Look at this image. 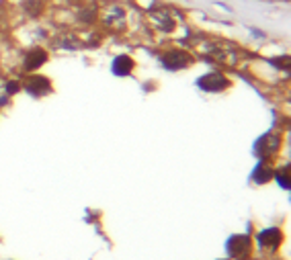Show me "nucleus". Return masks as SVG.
Instances as JSON below:
<instances>
[{
  "mask_svg": "<svg viewBox=\"0 0 291 260\" xmlns=\"http://www.w3.org/2000/svg\"><path fill=\"white\" fill-rule=\"evenodd\" d=\"M162 62H164V66L168 70H180V68H185V66L191 64V55L185 53V52H180V50H173V52L164 53Z\"/></svg>",
  "mask_w": 291,
  "mask_h": 260,
  "instance_id": "nucleus-1",
  "label": "nucleus"
},
{
  "mask_svg": "<svg viewBox=\"0 0 291 260\" xmlns=\"http://www.w3.org/2000/svg\"><path fill=\"white\" fill-rule=\"evenodd\" d=\"M199 86L203 90H209V93H218V90H224L228 86V80L222 74H207L199 80Z\"/></svg>",
  "mask_w": 291,
  "mask_h": 260,
  "instance_id": "nucleus-2",
  "label": "nucleus"
},
{
  "mask_svg": "<svg viewBox=\"0 0 291 260\" xmlns=\"http://www.w3.org/2000/svg\"><path fill=\"white\" fill-rule=\"evenodd\" d=\"M25 86L31 95H45L50 90V80L43 78V76H31V78L25 82Z\"/></svg>",
  "mask_w": 291,
  "mask_h": 260,
  "instance_id": "nucleus-3",
  "label": "nucleus"
},
{
  "mask_svg": "<svg viewBox=\"0 0 291 260\" xmlns=\"http://www.w3.org/2000/svg\"><path fill=\"white\" fill-rule=\"evenodd\" d=\"M45 59H48V53H45L43 50H33V52H29L27 57H25V68L27 70H35L45 62Z\"/></svg>",
  "mask_w": 291,
  "mask_h": 260,
  "instance_id": "nucleus-4",
  "label": "nucleus"
},
{
  "mask_svg": "<svg viewBox=\"0 0 291 260\" xmlns=\"http://www.w3.org/2000/svg\"><path fill=\"white\" fill-rule=\"evenodd\" d=\"M133 70V59L129 55H119L113 62V72L117 76H127Z\"/></svg>",
  "mask_w": 291,
  "mask_h": 260,
  "instance_id": "nucleus-5",
  "label": "nucleus"
},
{
  "mask_svg": "<svg viewBox=\"0 0 291 260\" xmlns=\"http://www.w3.org/2000/svg\"><path fill=\"white\" fill-rule=\"evenodd\" d=\"M281 234H279V229H267V232H263L258 236V242L263 244V246H275V244L279 242Z\"/></svg>",
  "mask_w": 291,
  "mask_h": 260,
  "instance_id": "nucleus-6",
  "label": "nucleus"
},
{
  "mask_svg": "<svg viewBox=\"0 0 291 260\" xmlns=\"http://www.w3.org/2000/svg\"><path fill=\"white\" fill-rule=\"evenodd\" d=\"M277 178H279V182H281V187H285V189L289 187V180H287V172H285V170H283V172H279V174H277Z\"/></svg>",
  "mask_w": 291,
  "mask_h": 260,
  "instance_id": "nucleus-7",
  "label": "nucleus"
},
{
  "mask_svg": "<svg viewBox=\"0 0 291 260\" xmlns=\"http://www.w3.org/2000/svg\"><path fill=\"white\" fill-rule=\"evenodd\" d=\"M6 90H8V95H12V93H14V90H17V82H8Z\"/></svg>",
  "mask_w": 291,
  "mask_h": 260,
  "instance_id": "nucleus-8",
  "label": "nucleus"
}]
</instances>
